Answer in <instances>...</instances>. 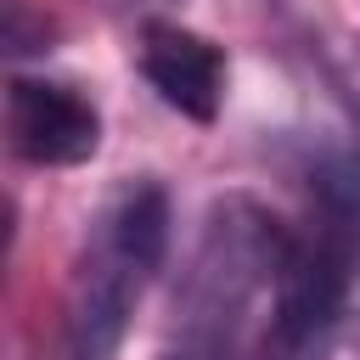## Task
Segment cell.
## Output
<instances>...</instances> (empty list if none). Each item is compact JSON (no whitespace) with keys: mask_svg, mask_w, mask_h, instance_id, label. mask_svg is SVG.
<instances>
[{"mask_svg":"<svg viewBox=\"0 0 360 360\" xmlns=\"http://www.w3.org/2000/svg\"><path fill=\"white\" fill-rule=\"evenodd\" d=\"M354 259H360L354 219L338 202H326L321 225L298 242V253L287 259V276H281V309H276L281 343H309L338 321L349 281H354Z\"/></svg>","mask_w":360,"mask_h":360,"instance_id":"1","label":"cell"},{"mask_svg":"<svg viewBox=\"0 0 360 360\" xmlns=\"http://www.w3.org/2000/svg\"><path fill=\"white\" fill-rule=\"evenodd\" d=\"M6 118H11V141L28 163H84L101 141L96 107L79 90L45 84V79H11Z\"/></svg>","mask_w":360,"mask_h":360,"instance_id":"2","label":"cell"},{"mask_svg":"<svg viewBox=\"0 0 360 360\" xmlns=\"http://www.w3.org/2000/svg\"><path fill=\"white\" fill-rule=\"evenodd\" d=\"M141 73L152 79V90L174 112H186L197 124H214L219 96H225V62H219V51L202 34L152 17L141 28Z\"/></svg>","mask_w":360,"mask_h":360,"instance_id":"3","label":"cell"},{"mask_svg":"<svg viewBox=\"0 0 360 360\" xmlns=\"http://www.w3.org/2000/svg\"><path fill=\"white\" fill-rule=\"evenodd\" d=\"M163 242H169V202H163V191L158 186H141L135 197H124V208H118V219H112V253L118 259H129L135 270H158V259H163Z\"/></svg>","mask_w":360,"mask_h":360,"instance_id":"4","label":"cell"}]
</instances>
